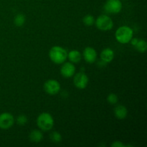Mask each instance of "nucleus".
Masks as SVG:
<instances>
[{
    "label": "nucleus",
    "mask_w": 147,
    "mask_h": 147,
    "mask_svg": "<svg viewBox=\"0 0 147 147\" xmlns=\"http://www.w3.org/2000/svg\"><path fill=\"white\" fill-rule=\"evenodd\" d=\"M49 57L53 63L63 64L67 58V52L61 46H53L49 51Z\"/></svg>",
    "instance_id": "obj_1"
},
{
    "label": "nucleus",
    "mask_w": 147,
    "mask_h": 147,
    "mask_svg": "<svg viewBox=\"0 0 147 147\" xmlns=\"http://www.w3.org/2000/svg\"><path fill=\"white\" fill-rule=\"evenodd\" d=\"M134 31L129 26H121L116 30L115 37L117 42L121 44H127L133 38Z\"/></svg>",
    "instance_id": "obj_2"
},
{
    "label": "nucleus",
    "mask_w": 147,
    "mask_h": 147,
    "mask_svg": "<svg viewBox=\"0 0 147 147\" xmlns=\"http://www.w3.org/2000/svg\"><path fill=\"white\" fill-rule=\"evenodd\" d=\"M54 119L47 112L40 113L37 118V125L43 131H48L54 126Z\"/></svg>",
    "instance_id": "obj_3"
},
{
    "label": "nucleus",
    "mask_w": 147,
    "mask_h": 147,
    "mask_svg": "<svg viewBox=\"0 0 147 147\" xmlns=\"http://www.w3.org/2000/svg\"><path fill=\"white\" fill-rule=\"evenodd\" d=\"M95 23L96 27L101 31H109L113 27V22L112 19L106 14L99 16L96 20H95Z\"/></svg>",
    "instance_id": "obj_4"
},
{
    "label": "nucleus",
    "mask_w": 147,
    "mask_h": 147,
    "mask_svg": "<svg viewBox=\"0 0 147 147\" xmlns=\"http://www.w3.org/2000/svg\"><path fill=\"white\" fill-rule=\"evenodd\" d=\"M123 7V4L120 0H107L104 4V9L109 14H118Z\"/></svg>",
    "instance_id": "obj_5"
},
{
    "label": "nucleus",
    "mask_w": 147,
    "mask_h": 147,
    "mask_svg": "<svg viewBox=\"0 0 147 147\" xmlns=\"http://www.w3.org/2000/svg\"><path fill=\"white\" fill-rule=\"evenodd\" d=\"M44 90L47 94L54 96L60 91V84L57 80L50 79L44 83Z\"/></svg>",
    "instance_id": "obj_6"
},
{
    "label": "nucleus",
    "mask_w": 147,
    "mask_h": 147,
    "mask_svg": "<svg viewBox=\"0 0 147 147\" xmlns=\"http://www.w3.org/2000/svg\"><path fill=\"white\" fill-rule=\"evenodd\" d=\"M14 123V118L10 113L4 112L0 114V129L7 130L10 129Z\"/></svg>",
    "instance_id": "obj_7"
},
{
    "label": "nucleus",
    "mask_w": 147,
    "mask_h": 147,
    "mask_svg": "<svg viewBox=\"0 0 147 147\" xmlns=\"http://www.w3.org/2000/svg\"><path fill=\"white\" fill-rule=\"evenodd\" d=\"M88 77L86 73H83V72L76 73L73 78V83H74L75 86L80 90L86 88L88 84Z\"/></svg>",
    "instance_id": "obj_8"
},
{
    "label": "nucleus",
    "mask_w": 147,
    "mask_h": 147,
    "mask_svg": "<svg viewBox=\"0 0 147 147\" xmlns=\"http://www.w3.org/2000/svg\"><path fill=\"white\" fill-rule=\"evenodd\" d=\"M76 73V67L71 62H65L60 68V74L65 78L73 77Z\"/></svg>",
    "instance_id": "obj_9"
},
{
    "label": "nucleus",
    "mask_w": 147,
    "mask_h": 147,
    "mask_svg": "<svg viewBox=\"0 0 147 147\" xmlns=\"http://www.w3.org/2000/svg\"><path fill=\"white\" fill-rule=\"evenodd\" d=\"M83 57L86 63L89 64L94 63L97 59V52L93 47H87L83 50Z\"/></svg>",
    "instance_id": "obj_10"
},
{
    "label": "nucleus",
    "mask_w": 147,
    "mask_h": 147,
    "mask_svg": "<svg viewBox=\"0 0 147 147\" xmlns=\"http://www.w3.org/2000/svg\"><path fill=\"white\" fill-rule=\"evenodd\" d=\"M100 59L105 63H109L114 58V52L112 49L107 47L102 50L100 55Z\"/></svg>",
    "instance_id": "obj_11"
},
{
    "label": "nucleus",
    "mask_w": 147,
    "mask_h": 147,
    "mask_svg": "<svg viewBox=\"0 0 147 147\" xmlns=\"http://www.w3.org/2000/svg\"><path fill=\"white\" fill-rule=\"evenodd\" d=\"M114 115L119 120H123L126 118L128 115V110L126 108V106H123V105H118L115 107L114 111Z\"/></svg>",
    "instance_id": "obj_12"
},
{
    "label": "nucleus",
    "mask_w": 147,
    "mask_h": 147,
    "mask_svg": "<svg viewBox=\"0 0 147 147\" xmlns=\"http://www.w3.org/2000/svg\"><path fill=\"white\" fill-rule=\"evenodd\" d=\"M29 139L33 143H40L43 139L42 132L38 129H34L30 132L29 135Z\"/></svg>",
    "instance_id": "obj_13"
},
{
    "label": "nucleus",
    "mask_w": 147,
    "mask_h": 147,
    "mask_svg": "<svg viewBox=\"0 0 147 147\" xmlns=\"http://www.w3.org/2000/svg\"><path fill=\"white\" fill-rule=\"evenodd\" d=\"M67 58L72 63H78L81 60L82 55L80 52L73 50L67 53Z\"/></svg>",
    "instance_id": "obj_14"
},
{
    "label": "nucleus",
    "mask_w": 147,
    "mask_h": 147,
    "mask_svg": "<svg viewBox=\"0 0 147 147\" xmlns=\"http://www.w3.org/2000/svg\"><path fill=\"white\" fill-rule=\"evenodd\" d=\"M26 21L25 16L23 14H18L14 19V23L17 27H22Z\"/></svg>",
    "instance_id": "obj_15"
},
{
    "label": "nucleus",
    "mask_w": 147,
    "mask_h": 147,
    "mask_svg": "<svg viewBox=\"0 0 147 147\" xmlns=\"http://www.w3.org/2000/svg\"><path fill=\"white\" fill-rule=\"evenodd\" d=\"M136 50L139 51V53H144L147 50V43L145 40H139L138 42L135 45Z\"/></svg>",
    "instance_id": "obj_16"
},
{
    "label": "nucleus",
    "mask_w": 147,
    "mask_h": 147,
    "mask_svg": "<svg viewBox=\"0 0 147 147\" xmlns=\"http://www.w3.org/2000/svg\"><path fill=\"white\" fill-rule=\"evenodd\" d=\"M83 22L85 25L90 27L95 24V18L91 14H86L83 18Z\"/></svg>",
    "instance_id": "obj_17"
},
{
    "label": "nucleus",
    "mask_w": 147,
    "mask_h": 147,
    "mask_svg": "<svg viewBox=\"0 0 147 147\" xmlns=\"http://www.w3.org/2000/svg\"><path fill=\"white\" fill-rule=\"evenodd\" d=\"M50 139L54 143H60L62 140V136L59 132L53 131L50 134Z\"/></svg>",
    "instance_id": "obj_18"
},
{
    "label": "nucleus",
    "mask_w": 147,
    "mask_h": 147,
    "mask_svg": "<svg viewBox=\"0 0 147 147\" xmlns=\"http://www.w3.org/2000/svg\"><path fill=\"white\" fill-rule=\"evenodd\" d=\"M118 100H119V98H118L117 95L115 94V93H110V94L107 97V101L109 102L110 104L111 105H115L118 103Z\"/></svg>",
    "instance_id": "obj_19"
},
{
    "label": "nucleus",
    "mask_w": 147,
    "mask_h": 147,
    "mask_svg": "<svg viewBox=\"0 0 147 147\" xmlns=\"http://www.w3.org/2000/svg\"><path fill=\"white\" fill-rule=\"evenodd\" d=\"M27 122V117L25 115H20L17 118V123L20 126H24Z\"/></svg>",
    "instance_id": "obj_20"
},
{
    "label": "nucleus",
    "mask_w": 147,
    "mask_h": 147,
    "mask_svg": "<svg viewBox=\"0 0 147 147\" xmlns=\"http://www.w3.org/2000/svg\"><path fill=\"white\" fill-rule=\"evenodd\" d=\"M111 146H114V147H123L124 146V144L123 143H121V142H114L113 144H111Z\"/></svg>",
    "instance_id": "obj_21"
},
{
    "label": "nucleus",
    "mask_w": 147,
    "mask_h": 147,
    "mask_svg": "<svg viewBox=\"0 0 147 147\" xmlns=\"http://www.w3.org/2000/svg\"><path fill=\"white\" fill-rule=\"evenodd\" d=\"M138 41H139V39H137V38H132L130 42H131V44L132 45L134 46V47H135V45H136V43L138 42Z\"/></svg>",
    "instance_id": "obj_22"
}]
</instances>
